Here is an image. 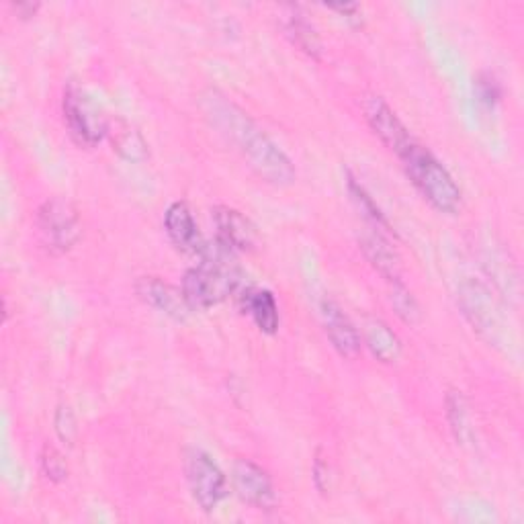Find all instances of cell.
<instances>
[{"instance_id":"277c9868","label":"cell","mask_w":524,"mask_h":524,"mask_svg":"<svg viewBox=\"0 0 524 524\" xmlns=\"http://www.w3.org/2000/svg\"><path fill=\"white\" fill-rule=\"evenodd\" d=\"M185 473L193 500L205 512L215 510L228 496V479L224 471L205 451L189 449L185 453Z\"/></svg>"},{"instance_id":"cb8c5ba5","label":"cell","mask_w":524,"mask_h":524,"mask_svg":"<svg viewBox=\"0 0 524 524\" xmlns=\"http://www.w3.org/2000/svg\"><path fill=\"white\" fill-rule=\"evenodd\" d=\"M314 484H316L320 494H328V490H330V465L320 455L316 457V463H314Z\"/></svg>"},{"instance_id":"5b68a950","label":"cell","mask_w":524,"mask_h":524,"mask_svg":"<svg viewBox=\"0 0 524 524\" xmlns=\"http://www.w3.org/2000/svg\"><path fill=\"white\" fill-rule=\"evenodd\" d=\"M37 230L41 242L54 254L68 252L82 234L80 217L72 203L64 199H50L37 209Z\"/></svg>"},{"instance_id":"7c38bea8","label":"cell","mask_w":524,"mask_h":524,"mask_svg":"<svg viewBox=\"0 0 524 524\" xmlns=\"http://www.w3.org/2000/svg\"><path fill=\"white\" fill-rule=\"evenodd\" d=\"M213 224L217 232V242L226 246L228 250L246 252L256 246V228L238 209L224 207V205L215 207Z\"/></svg>"},{"instance_id":"9a60e30c","label":"cell","mask_w":524,"mask_h":524,"mask_svg":"<svg viewBox=\"0 0 524 524\" xmlns=\"http://www.w3.org/2000/svg\"><path fill=\"white\" fill-rule=\"evenodd\" d=\"M361 248L365 252V256L369 258L371 265L389 281V283H396L402 281L400 279V258L398 254L393 252V248L389 246V242L383 238V234L379 230L369 232L361 238Z\"/></svg>"},{"instance_id":"d6986e66","label":"cell","mask_w":524,"mask_h":524,"mask_svg":"<svg viewBox=\"0 0 524 524\" xmlns=\"http://www.w3.org/2000/svg\"><path fill=\"white\" fill-rule=\"evenodd\" d=\"M447 414L451 428L455 432V439L465 443L471 439V426H469V416H467V406L459 391H451L447 398Z\"/></svg>"},{"instance_id":"3957f363","label":"cell","mask_w":524,"mask_h":524,"mask_svg":"<svg viewBox=\"0 0 524 524\" xmlns=\"http://www.w3.org/2000/svg\"><path fill=\"white\" fill-rule=\"evenodd\" d=\"M64 121L68 125L70 136L86 148H95L107 138L109 119L101 111V107L80 91L78 86H68L64 91Z\"/></svg>"},{"instance_id":"8992f818","label":"cell","mask_w":524,"mask_h":524,"mask_svg":"<svg viewBox=\"0 0 524 524\" xmlns=\"http://www.w3.org/2000/svg\"><path fill=\"white\" fill-rule=\"evenodd\" d=\"M232 484L238 498L258 510H271L277 504V492L271 475L250 459H238L232 469Z\"/></svg>"},{"instance_id":"ffe728a7","label":"cell","mask_w":524,"mask_h":524,"mask_svg":"<svg viewBox=\"0 0 524 524\" xmlns=\"http://www.w3.org/2000/svg\"><path fill=\"white\" fill-rule=\"evenodd\" d=\"M391 303L393 308H396L398 316L408 322L414 324L420 320V308H418V301L414 299V295L406 289V285L402 281L391 283Z\"/></svg>"},{"instance_id":"30bf717a","label":"cell","mask_w":524,"mask_h":524,"mask_svg":"<svg viewBox=\"0 0 524 524\" xmlns=\"http://www.w3.org/2000/svg\"><path fill=\"white\" fill-rule=\"evenodd\" d=\"M136 291L150 305V308L158 310L160 314L177 320V322H185L193 310L183 289L172 287L158 277H142L136 283Z\"/></svg>"},{"instance_id":"5bb4252c","label":"cell","mask_w":524,"mask_h":524,"mask_svg":"<svg viewBox=\"0 0 524 524\" xmlns=\"http://www.w3.org/2000/svg\"><path fill=\"white\" fill-rule=\"evenodd\" d=\"M107 138L111 140L113 150L129 162H144L150 156L148 144L140 131L123 119H109Z\"/></svg>"},{"instance_id":"603a6c76","label":"cell","mask_w":524,"mask_h":524,"mask_svg":"<svg viewBox=\"0 0 524 524\" xmlns=\"http://www.w3.org/2000/svg\"><path fill=\"white\" fill-rule=\"evenodd\" d=\"M475 93H477V99L479 103H484L486 107H494L500 103L502 99V89H500V84L494 76L490 74H482L477 78L475 82Z\"/></svg>"},{"instance_id":"7402d4cb","label":"cell","mask_w":524,"mask_h":524,"mask_svg":"<svg viewBox=\"0 0 524 524\" xmlns=\"http://www.w3.org/2000/svg\"><path fill=\"white\" fill-rule=\"evenodd\" d=\"M54 424H56V432L60 436V441L68 447L74 445L76 441V434H78V428H76V418H74V412L70 410V406H60L58 412H56V418H54Z\"/></svg>"},{"instance_id":"7a4b0ae2","label":"cell","mask_w":524,"mask_h":524,"mask_svg":"<svg viewBox=\"0 0 524 524\" xmlns=\"http://www.w3.org/2000/svg\"><path fill=\"white\" fill-rule=\"evenodd\" d=\"M408 174L410 183L418 193L441 213H457L461 207V189L451 177V172L441 164L430 150L414 142L398 156Z\"/></svg>"},{"instance_id":"2e32d148","label":"cell","mask_w":524,"mask_h":524,"mask_svg":"<svg viewBox=\"0 0 524 524\" xmlns=\"http://www.w3.org/2000/svg\"><path fill=\"white\" fill-rule=\"evenodd\" d=\"M244 312L252 316L254 324L258 326L262 334H275L279 330V324H281L279 308H277L275 295L271 291L252 289V293L248 295Z\"/></svg>"},{"instance_id":"8fae6325","label":"cell","mask_w":524,"mask_h":524,"mask_svg":"<svg viewBox=\"0 0 524 524\" xmlns=\"http://www.w3.org/2000/svg\"><path fill=\"white\" fill-rule=\"evenodd\" d=\"M164 230L170 238V242L177 246L181 252L187 254H197L205 250L207 242L203 240L197 222L193 217L191 207L185 201H174L166 213H164Z\"/></svg>"},{"instance_id":"6da1fadb","label":"cell","mask_w":524,"mask_h":524,"mask_svg":"<svg viewBox=\"0 0 524 524\" xmlns=\"http://www.w3.org/2000/svg\"><path fill=\"white\" fill-rule=\"evenodd\" d=\"M205 111L213 123L222 129L242 152L248 166L258 174L262 181L275 187H287L295 181V166L289 156L258 129L254 121L236 105L228 103L224 97L211 95L205 99Z\"/></svg>"},{"instance_id":"4fadbf2b","label":"cell","mask_w":524,"mask_h":524,"mask_svg":"<svg viewBox=\"0 0 524 524\" xmlns=\"http://www.w3.org/2000/svg\"><path fill=\"white\" fill-rule=\"evenodd\" d=\"M363 338L371 355L381 363H396L402 357V340L379 318L365 320Z\"/></svg>"},{"instance_id":"9c48e42d","label":"cell","mask_w":524,"mask_h":524,"mask_svg":"<svg viewBox=\"0 0 524 524\" xmlns=\"http://www.w3.org/2000/svg\"><path fill=\"white\" fill-rule=\"evenodd\" d=\"M320 316L324 324V332L330 338L332 346L344 359H355L361 353V334L357 332L355 324L351 322L340 305L332 299H324L320 305Z\"/></svg>"},{"instance_id":"ba28073f","label":"cell","mask_w":524,"mask_h":524,"mask_svg":"<svg viewBox=\"0 0 524 524\" xmlns=\"http://www.w3.org/2000/svg\"><path fill=\"white\" fill-rule=\"evenodd\" d=\"M459 305L473 330L492 338V334L498 330L500 316L490 291L482 283L467 281L459 289Z\"/></svg>"},{"instance_id":"52a82bcc","label":"cell","mask_w":524,"mask_h":524,"mask_svg":"<svg viewBox=\"0 0 524 524\" xmlns=\"http://www.w3.org/2000/svg\"><path fill=\"white\" fill-rule=\"evenodd\" d=\"M363 111L367 117V123L375 131V136L393 152L402 154L406 152L416 140L412 138L410 129L402 123V119L396 115L381 97H369L363 103Z\"/></svg>"},{"instance_id":"d4e9b609","label":"cell","mask_w":524,"mask_h":524,"mask_svg":"<svg viewBox=\"0 0 524 524\" xmlns=\"http://www.w3.org/2000/svg\"><path fill=\"white\" fill-rule=\"evenodd\" d=\"M328 9L344 15L346 19H357V13L361 11V7L355 5V3H351V5H328Z\"/></svg>"},{"instance_id":"e0dca14e","label":"cell","mask_w":524,"mask_h":524,"mask_svg":"<svg viewBox=\"0 0 524 524\" xmlns=\"http://www.w3.org/2000/svg\"><path fill=\"white\" fill-rule=\"evenodd\" d=\"M285 33L293 41V46H297L301 52H305L312 58L322 56V41L314 29V25L305 19V15L297 9H289V15L285 17Z\"/></svg>"},{"instance_id":"ac0fdd59","label":"cell","mask_w":524,"mask_h":524,"mask_svg":"<svg viewBox=\"0 0 524 524\" xmlns=\"http://www.w3.org/2000/svg\"><path fill=\"white\" fill-rule=\"evenodd\" d=\"M348 193H351L355 205L359 207V211L367 217V220L373 224L375 230H385V232H391L389 228V222L385 220L383 211L379 209V205L371 199V195L363 189V185L357 183V179L353 177V174H348Z\"/></svg>"},{"instance_id":"484cf974","label":"cell","mask_w":524,"mask_h":524,"mask_svg":"<svg viewBox=\"0 0 524 524\" xmlns=\"http://www.w3.org/2000/svg\"><path fill=\"white\" fill-rule=\"evenodd\" d=\"M37 9H39V5H33V3H19V5H15V11H17V15L21 19L33 17L37 13Z\"/></svg>"},{"instance_id":"44dd1931","label":"cell","mask_w":524,"mask_h":524,"mask_svg":"<svg viewBox=\"0 0 524 524\" xmlns=\"http://www.w3.org/2000/svg\"><path fill=\"white\" fill-rule=\"evenodd\" d=\"M39 465H41V473L54 484H62L68 477V463L56 447H50V445L43 447L39 455Z\"/></svg>"}]
</instances>
